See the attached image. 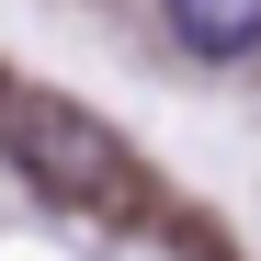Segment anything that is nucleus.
Returning <instances> with one entry per match:
<instances>
[{
    "mask_svg": "<svg viewBox=\"0 0 261 261\" xmlns=\"http://www.w3.org/2000/svg\"><path fill=\"white\" fill-rule=\"evenodd\" d=\"M0 159L23 170V182H46L68 204H137V159L102 114H80L57 91H12L0 102Z\"/></svg>",
    "mask_w": 261,
    "mask_h": 261,
    "instance_id": "f257e3e1",
    "label": "nucleus"
},
{
    "mask_svg": "<svg viewBox=\"0 0 261 261\" xmlns=\"http://www.w3.org/2000/svg\"><path fill=\"white\" fill-rule=\"evenodd\" d=\"M159 23H170V46L204 57V68L261 57V0H159Z\"/></svg>",
    "mask_w": 261,
    "mask_h": 261,
    "instance_id": "f03ea898",
    "label": "nucleus"
}]
</instances>
